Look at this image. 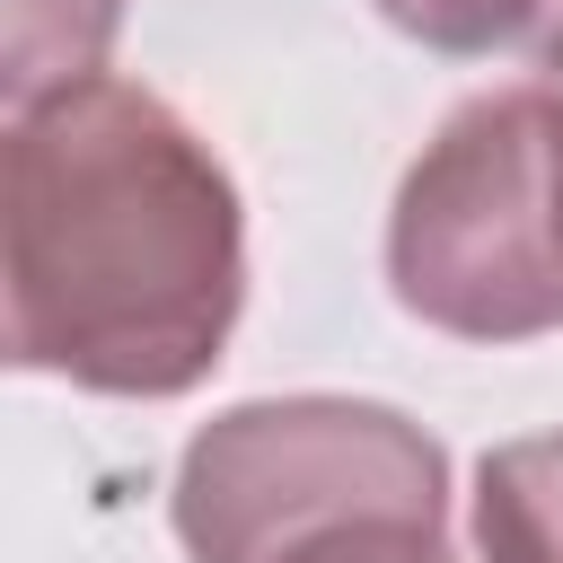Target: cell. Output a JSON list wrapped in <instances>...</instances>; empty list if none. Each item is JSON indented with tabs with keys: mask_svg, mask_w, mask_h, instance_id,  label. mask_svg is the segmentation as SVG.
<instances>
[{
	"mask_svg": "<svg viewBox=\"0 0 563 563\" xmlns=\"http://www.w3.org/2000/svg\"><path fill=\"white\" fill-rule=\"evenodd\" d=\"M238 317V194L141 88L79 79L0 123V361L176 396Z\"/></svg>",
	"mask_w": 563,
	"mask_h": 563,
	"instance_id": "6da1fadb",
	"label": "cell"
},
{
	"mask_svg": "<svg viewBox=\"0 0 563 563\" xmlns=\"http://www.w3.org/2000/svg\"><path fill=\"white\" fill-rule=\"evenodd\" d=\"M194 563H449L440 449L387 405H246L176 484Z\"/></svg>",
	"mask_w": 563,
	"mask_h": 563,
	"instance_id": "7a4b0ae2",
	"label": "cell"
},
{
	"mask_svg": "<svg viewBox=\"0 0 563 563\" xmlns=\"http://www.w3.org/2000/svg\"><path fill=\"white\" fill-rule=\"evenodd\" d=\"M396 299L457 334H537L563 317V238L537 88L466 106L396 202Z\"/></svg>",
	"mask_w": 563,
	"mask_h": 563,
	"instance_id": "3957f363",
	"label": "cell"
},
{
	"mask_svg": "<svg viewBox=\"0 0 563 563\" xmlns=\"http://www.w3.org/2000/svg\"><path fill=\"white\" fill-rule=\"evenodd\" d=\"M123 0H0V106H44L97 79Z\"/></svg>",
	"mask_w": 563,
	"mask_h": 563,
	"instance_id": "277c9868",
	"label": "cell"
},
{
	"mask_svg": "<svg viewBox=\"0 0 563 563\" xmlns=\"http://www.w3.org/2000/svg\"><path fill=\"white\" fill-rule=\"evenodd\" d=\"M475 537H484L493 563H563V431L519 440L484 466Z\"/></svg>",
	"mask_w": 563,
	"mask_h": 563,
	"instance_id": "5b68a950",
	"label": "cell"
},
{
	"mask_svg": "<svg viewBox=\"0 0 563 563\" xmlns=\"http://www.w3.org/2000/svg\"><path fill=\"white\" fill-rule=\"evenodd\" d=\"M387 18L449 53H475V44H537L563 18V0H387Z\"/></svg>",
	"mask_w": 563,
	"mask_h": 563,
	"instance_id": "8992f818",
	"label": "cell"
}]
</instances>
